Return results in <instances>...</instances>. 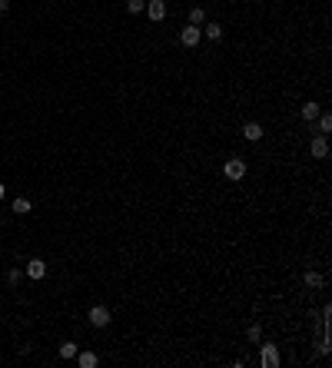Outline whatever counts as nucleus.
<instances>
[{"label": "nucleus", "mask_w": 332, "mask_h": 368, "mask_svg": "<svg viewBox=\"0 0 332 368\" xmlns=\"http://www.w3.org/2000/svg\"><path fill=\"white\" fill-rule=\"evenodd\" d=\"M126 10H130V13H143L146 10V0H126Z\"/></svg>", "instance_id": "17"}, {"label": "nucleus", "mask_w": 332, "mask_h": 368, "mask_svg": "<svg viewBox=\"0 0 332 368\" xmlns=\"http://www.w3.org/2000/svg\"><path fill=\"white\" fill-rule=\"evenodd\" d=\"M246 335H249V342H259V338H263V329H259V325H249Z\"/></svg>", "instance_id": "18"}, {"label": "nucleus", "mask_w": 332, "mask_h": 368, "mask_svg": "<svg viewBox=\"0 0 332 368\" xmlns=\"http://www.w3.org/2000/svg\"><path fill=\"white\" fill-rule=\"evenodd\" d=\"M189 24H193V27L206 24V10H203V7H193V10H189Z\"/></svg>", "instance_id": "10"}, {"label": "nucleus", "mask_w": 332, "mask_h": 368, "mask_svg": "<svg viewBox=\"0 0 332 368\" xmlns=\"http://www.w3.org/2000/svg\"><path fill=\"white\" fill-rule=\"evenodd\" d=\"M30 209H33L30 199H24V196H20V199H13V212H17V216H27Z\"/></svg>", "instance_id": "12"}, {"label": "nucleus", "mask_w": 332, "mask_h": 368, "mask_svg": "<svg viewBox=\"0 0 332 368\" xmlns=\"http://www.w3.org/2000/svg\"><path fill=\"white\" fill-rule=\"evenodd\" d=\"M302 279H306V285H309V289H319V285H322V275H319V272H313V269H309Z\"/></svg>", "instance_id": "13"}, {"label": "nucleus", "mask_w": 332, "mask_h": 368, "mask_svg": "<svg viewBox=\"0 0 332 368\" xmlns=\"http://www.w3.org/2000/svg\"><path fill=\"white\" fill-rule=\"evenodd\" d=\"M259 362H263V368H276V365H279L276 345H263V355H259Z\"/></svg>", "instance_id": "4"}, {"label": "nucleus", "mask_w": 332, "mask_h": 368, "mask_svg": "<svg viewBox=\"0 0 332 368\" xmlns=\"http://www.w3.org/2000/svg\"><path fill=\"white\" fill-rule=\"evenodd\" d=\"M87 318H90V325H93V329H107V325L113 322V318H110V309H107V305H93Z\"/></svg>", "instance_id": "1"}, {"label": "nucleus", "mask_w": 332, "mask_h": 368, "mask_svg": "<svg viewBox=\"0 0 332 368\" xmlns=\"http://www.w3.org/2000/svg\"><path fill=\"white\" fill-rule=\"evenodd\" d=\"M10 10V0H0V13H7Z\"/></svg>", "instance_id": "20"}, {"label": "nucleus", "mask_w": 332, "mask_h": 368, "mask_svg": "<svg viewBox=\"0 0 332 368\" xmlns=\"http://www.w3.org/2000/svg\"><path fill=\"white\" fill-rule=\"evenodd\" d=\"M200 37H203L200 27H183V33H180L183 47H196V44H200Z\"/></svg>", "instance_id": "5"}, {"label": "nucleus", "mask_w": 332, "mask_h": 368, "mask_svg": "<svg viewBox=\"0 0 332 368\" xmlns=\"http://www.w3.org/2000/svg\"><path fill=\"white\" fill-rule=\"evenodd\" d=\"M76 362H80V368H96V352H76Z\"/></svg>", "instance_id": "9"}, {"label": "nucleus", "mask_w": 332, "mask_h": 368, "mask_svg": "<svg viewBox=\"0 0 332 368\" xmlns=\"http://www.w3.org/2000/svg\"><path fill=\"white\" fill-rule=\"evenodd\" d=\"M223 173H226V176H229V179H232V182H239V179H243V176H246V162H243V159H226V166H223Z\"/></svg>", "instance_id": "2"}, {"label": "nucleus", "mask_w": 332, "mask_h": 368, "mask_svg": "<svg viewBox=\"0 0 332 368\" xmlns=\"http://www.w3.org/2000/svg\"><path fill=\"white\" fill-rule=\"evenodd\" d=\"M7 282H10V285H17V282H20V269H10V272H7Z\"/></svg>", "instance_id": "19"}, {"label": "nucleus", "mask_w": 332, "mask_h": 368, "mask_svg": "<svg viewBox=\"0 0 332 368\" xmlns=\"http://www.w3.org/2000/svg\"><path fill=\"white\" fill-rule=\"evenodd\" d=\"M319 113H322V110H319V103H306V106H302V119H309V123H313Z\"/></svg>", "instance_id": "11"}, {"label": "nucleus", "mask_w": 332, "mask_h": 368, "mask_svg": "<svg viewBox=\"0 0 332 368\" xmlns=\"http://www.w3.org/2000/svg\"><path fill=\"white\" fill-rule=\"evenodd\" d=\"M4 193H7V189H4V182H0V199H4Z\"/></svg>", "instance_id": "21"}, {"label": "nucleus", "mask_w": 332, "mask_h": 368, "mask_svg": "<svg viewBox=\"0 0 332 368\" xmlns=\"http://www.w3.org/2000/svg\"><path fill=\"white\" fill-rule=\"evenodd\" d=\"M76 352H80V349H76L73 342H63L60 345V358H76Z\"/></svg>", "instance_id": "14"}, {"label": "nucleus", "mask_w": 332, "mask_h": 368, "mask_svg": "<svg viewBox=\"0 0 332 368\" xmlns=\"http://www.w3.org/2000/svg\"><path fill=\"white\" fill-rule=\"evenodd\" d=\"M243 136L249 139V143H259V139H263V126H259V123H246L243 126Z\"/></svg>", "instance_id": "8"}, {"label": "nucleus", "mask_w": 332, "mask_h": 368, "mask_svg": "<svg viewBox=\"0 0 332 368\" xmlns=\"http://www.w3.org/2000/svg\"><path fill=\"white\" fill-rule=\"evenodd\" d=\"M309 153H313L316 159H326V156H329V143H326V136H316L313 143H309Z\"/></svg>", "instance_id": "6"}, {"label": "nucleus", "mask_w": 332, "mask_h": 368, "mask_svg": "<svg viewBox=\"0 0 332 368\" xmlns=\"http://www.w3.org/2000/svg\"><path fill=\"white\" fill-rule=\"evenodd\" d=\"M146 13H150V20H153V24L166 20V0H150V4H146Z\"/></svg>", "instance_id": "3"}, {"label": "nucleus", "mask_w": 332, "mask_h": 368, "mask_svg": "<svg viewBox=\"0 0 332 368\" xmlns=\"http://www.w3.org/2000/svg\"><path fill=\"white\" fill-rule=\"evenodd\" d=\"M316 119H319V130L322 133H332V116H329V113H319Z\"/></svg>", "instance_id": "16"}, {"label": "nucleus", "mask_w": 332, "mask_h": 368, "mask_svg": "<svg viewBox=\"0 0 332 368\" xmlns=\"http://www.w3.org/2000/svg\"><path fill=\"white\" fill-rule=\"evenodd\" d=\"M27 275H30V279H44L47 275V262L44 259H30V262H27Z\"/></svg>", "instance_id": "7"}, {"label": "nucleus", "mask_w": 332, "mask_h": 368, "mask_svg": "<svg viewBox=\"0 0 332 368\" xmlns=\"http://www.w3.org/2000/svg\"><path fill=\"white\" fill-rule=\"evenodd\" d=\"M206 37L209 40H223V27L220 24H206Z\"/></svg>", "instance_id": "15"}]
</instances>
